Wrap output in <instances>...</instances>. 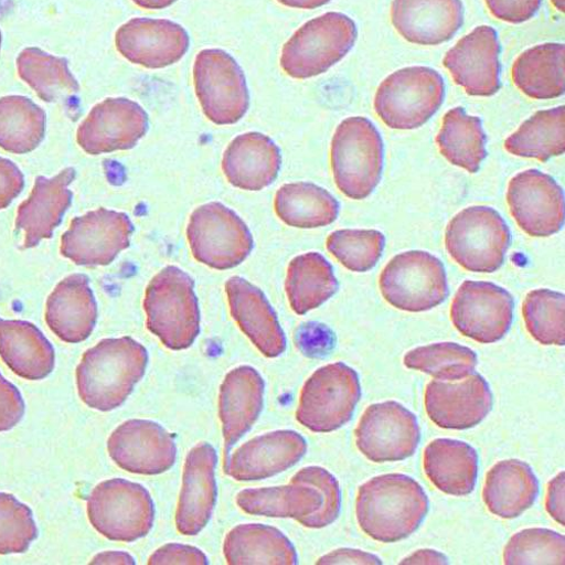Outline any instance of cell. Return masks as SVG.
Returning <instances> with one entry per match:
<instances>
[{
  "label": "cell",
  "mask_w": 565,
  "mask_h": 565,
  "mask_svg": "<svg viewBox=\"0 0 565 565\" xmlns=\"http://www.w3.org/2000/svg\"><path fill=\"white\" fill-rule=\"evenodd\" d=\"M149 130V116L138 104L111 98L94 107L79 125L77 145L89 156L127 151Z\"/></svg>",
  "instance_id": "cell-16"
},
{
  "label": "cell",
  "mask_w": 565,
  "mask_h": 565,
  "mask_svg": "<svg viewBox=\"0 0 565 565\" xmlns=\"http://www.w3.org/2000/svg\"><path fill=\"white\" fill-rule=\"evenodd\" d=\"M0 358L21 379L38 382L55 369L52 343L40 329L23 320L0 319Z\"/></svg>",
  "instance_id": "cell-30"
},
{
  "label": "cell",
  "mask_w": 565,
  "mask_h": 565,
  "mask_svg": "<svg viewBox=\"0 0 565 565\" xmlns=\"http://www.w3.org/2000/svg\"><path fill=\"white\" fill-rule=\"evenodd\" d=\"M111 459L126 472L159 476L177 459L173 437L160 424L148 419H129L108 440Z\"/></svg>",
  "instance_id": "cell-18"
},
{
  "label": "cell",
  "mask_w": 565,
  "mask_h": 565,
  "mask_svg": "<svg viewBox=\"0 0 565 565\" xmlns=\"http://www.w3.org/2000/svg\"><path fill=\"white\" fill-rule=\"evenodd\" d=\"M500 54L498 32L482 25L452 46L445 56L444 66L468 96L492 97L502 86Z\"/></svg>",
  "instance_id": "cell-19"
},
{
  "label": "cell",
  "mask_w": 565,
  "mask_h": 565,
  "mask_svg": "<svg viewBox=\"0 0 565 565\" xmlns=\"http://www.w3.org/2000/svg\"><path fill=\"white\" fill-rule=\"evenodd\" d=\"M90 525L110 541L132 543L154 525L156 508L149 491L122 479L100 483L87 499Z\"/></svg>",
  "instance_id": "cell-8"
},
{
  "label": "cell",
  "mask_w": 565,
  "mask_h": 565,
  "mask_svg": "<svg viewBox=\"0 0 565 565\" xmlns=\"http://www.w3.org/2000/svg\"><path fill=\"white\" fill-rule=\"evenodd\" d=\"M317 564H383V561L373 554L360 550L341 548L329 553L317 561Z\"/></svg>",
  "instance_id": "cell-50"
},
{
  "label": "cell",
  "mask_w": 565,
  "mask_h": 565,
  "mask_svg": "<svg viewBox=\"0 0 565 565\" xmlns=\"http://www.w3.org/2000/svg\"><path fill=\"white\" fill-rule=\"evenodd\" d=\"M36 537L32 510L14 495L0 492V555L24 553Z\"/></svg>",
  "instance_id": "cell-45"
},
{
  "label": "cell",
  "mask_w": 565,
  "mask_h": 565,
  "mask_svg": "<svg viewBox=\"0 0 565 565\" xmlns=\"http://www.w3.org/2000/svg\"><path fill=\"white\" fill-rule=\"evenodd\" d=\"M277 2L292 9L316 10L328 4L331 0H277Z\"/></svg>",
  "instance_id": "cell-54"
},
{
  "label": "cell",
  "mask_w": 565,
  "mask_h": 565,
  "mask_svg": "<svg viewBox=\"0 0 565 565\" xmlns=\"http://www.w3.org/2000/svg\"><path fill=\"white\" fill-rule=\"evenodd\" d=\"M194 84L205 116L215 125L241 121L250 105L242 67L220 50L201 52L194 64Z\"/></svg>",
  "instance_id": "cell-12"
},
{
  "label": "cell",
  "mask_w": 565,
  "mask_h": 565,
  "mask_svg": "<svg viewBox=\"0 0 565 565\" xmlns=\"http://www.w3.org/2000/svg\"><path fill=\"white\" fill-rule=\"evenodd\" d=\"M2 41H3V36H2V32H0V46H2Z\"/></svg>",
  "instance_id": "cell-57"
},
{
  "label": "cell",
  "mask_w": 565,
  "mask_h": 565,
  "mask_svg": "<svg viewBox=\"0 0 565 565\" xmlns=\"http://www.w3.org/2000/svg\"><path fill=\"white\" fill-rule=\"evenodd\" d=\"M386 246L384 233L376 230H340L329 235L326 247L345 268L364 273L372 269L383 256Z\"/></svg>",
  "instance_id": "cell-43"
},
{
  "label": "cell",
  "mask_w": 565,
  "mask_h": 565,
  "mask_svg": "<svg viewBox=\"0 0 565 565\" xmlns=\"http://www.w3.org/2000/svg\"><path fill=\"white\" fill-rule=\"evenodd\" d=\"M132 232L127 214L92 211L71 222L62 237L61 254L78 266H107L129 247Z\"/></svg>",
  "instance_id": "cell-15"
},
{
  "label": "cell",
  "mask_w": 565,
  "mask_h": 565,
  "mask_svg": "<svg viewBox=\"0 0 565 565\" xmlns=\"http://www.w3.org/2000/svg\"><path fill=\"white\" fill-rule=\"evenodd\" d=\"M24 175L12 161L0 158V210H6L22 193Z\"/></svg>",
  "instance_id": "cell-49"
},
{
  "label": "cell",
  "mask_w": 565,
  "mask_h": 565,
  "mask_svg": "<svg viewBox=\"0 0 565 565\" xmlns=\"http://www.w3.org/2000/svg\"><path fill=\"white\" fill-rule=\"evenodd\" d=\"M552 2H553V4H554V7H555L558 11H561L562 13H564V10H565V8H564V0H552Z\"/></svg>",
  "instance_id": "cell-56"
},
{
  "label": "cell",
  "mask_w": 565,
  "mask_h": 565,
  "mask_svg": "<svg viewBox=\"0 0 565 565\" xmlns=\"http://www.w3.org/2000/svg\"><path fill=\"white\" fill-rule=\"evenodd\" d=\"M446 97L443 76L430 67H407L388 76L374 97L375 114L392 129L426 125Z\"/></svg>",
  "instance_id": "cell-6"
},
{
  "label": "cell",
  "mask_w": 565,
  "mask_h": 565,
  "mask_svg": "<svg viewBox=\"0 0 565 565\" xmlns=\"http://www.w3.org/2000/svg\"><path fill=\"white\" fill-rule=\"evenodd\" d=\"M265 383L253 366L244 365L230 371L220 390L218 415L224 437V463L230 451L254 426L264 405Z\"/></svg>",
  "instance_id": "cell-24"
},
{
  "label": "cell",
  "mask_w": 565,
  "mask_h": 565,
  "mask_svg": "<svg viewBox=\"0 0 565 565\" xmlns=\"http://www.w3.org/2000/svg\"><path fill=\"white\" fill-rule=\"evenodd\" d=\"M492 15L503 22L520 24L533 19L542 0H486Z\"/></svg>",
  "instance_id": "cell-46"
},
{
  "label": "cell",
  "mask_w": 565,
  "mask_h": 565,
  "mask_svg": "<svg viewBox=\"0 0 565 565\" xmlns=\"http://www.w3.org/2000/svg\"><path fill=\"white\" fill-rule=\"evenodd\" d=\"M380 287L391 306L408 312L433 310L449 295L444 264L420 250L395 256L382 271Z\"/></svg>",
  "instance_id": "cell-10"
},
{
  "label": "cell",
  "mask_w": 565,
  "mask_h": 565,
  "mask_svg": "<svg viewBox=\"0 0 565 565\" xmlns=\"http://www.w3.org/2000/svg\"><path fill=\"white\" fill-rule=\"evenodd\" d=\"M511 232L494 209L472 206L458 213L446 228V248L462 268L494 273L504 263Z\"/></svg>",
  "instance_id": "cell-9"
},
{
  "label": "cell",
  "mask_w": 565,
  "mask_h": 565,
  "mask_svg": "<svg viewBox=\"0 0 565 565\" xmlns=\"http://www.w3.org/2000/svg\"><path fill=\"white\" fill-rule=\"evenodd\" d=\"M191 39L169 20L132 19L119 28L116 46L130 63L160 70L178 63L190 50Z\"/></svg>",
  "instance_id": "cell-21"
},
{
  "label": "cell",
  "mask_w": 565,
  "mask_h": 565,
  "mask_svg": "<svg viewBox=\"0 0 565 565\" xmlns=\"http://www.w3.org/2000/svg\"><path fill=\"white\" fill-rule=\"evenodd\" d=\"M401 564H449L446 555L434 550H419L406 557Z\"/></svg>",
  "instance_id": "cell-52"
},
{
  "label": "cell",
  "mask_w": 565,
  "mask_h": 565,
  "mask_svg": "<svg viewBox=\"0 0 565 565\" xmlns=\"http://www.w3.org/2000/svg\"><path fill=\"white\" fill-rule=\"evenodd\" d=\"M280 162L279 149L269 137L247 132L231 141L223 156L222 169L232 185L259 192L275 181Z\"/></svg>",
  "instance_id": "cell-29"
},
{
  "label": "cell",
  "mask_w": 565,
  "mask_h": 565,
  "mask_svg": "<svg viewBox=\"0 0 565 565\" xmlns=\"http://www.w3.org/2000/svg\"><path fill=\"white\" fill-rule=\"evenodd\" d=\"M307 450V441L296 431L266 434L235 450L224 473L239 482L266 480L297 465Z\"/></svg>",
  "instance_id": "cell-23"
},
{
  "label": "cell",
  "mask_w": 565,
  "mask_h": 565,
  "mask_svg": "<svg viewBox=\"0 0 565 565\" xmlns=\"http://www.w3.org/2000/svg\"><path fill=\"white\" fill-rule=\"evenodd\" d=\"M149 331L170 350L191 348L201 333V312L193 278L168 266L156 275L146 291Z\"/></svg>",
  "instance_id": "cell-3"
},
{
  "label": "cell",
  "mask_w": 565,
  "mask_h": 565,
  "mask_svg": "<svg viewBox=\"0 0 565 565\" xmlns=\"http://www.w3.org/2000/svg\"><path fill=\"white\" fill-rule=\"evenodd\" d=\"M507 202L518 226L531 237H551L564 225L563 190L551 175L539 170L513 177Z\"/></svg>",
  "instance_id": "cell-17"
},
{
  "label": "cell",
  "mask_w": 565,
  "mask_h": 565,
  "mask_svg": "<svg viewBox=\"0 0 565 565\" xmlns=\"http://www.w3.org/2000/svg\"><path fill=\"white\" fill-rule=\"evenodd\" d=\"M43 109L21 96L0 99V148L13 154L34 151L44 138Z\"/></svg>",
  "instance_id": "cell-40"
},
{
  "label": "cell",
  "mask_w": 565,
  "mask_h": 565,
  "mask_svg": "<svg viewBox=\"0 0 565 565\" xmlns=\"http://www.w3.org/2000/svg\"><path fill=\"white\" fill-rule=\"evenodd\" d=\"M540 482L532 467L518 459L495 463L487 475L483 500L489 511L502 520H513L532 508Z\"/></svg>",
  "instance_id": "cell-31"
},
{
  "label": "cell",
  "mask_w": 565,
  "mask_h": 565,
  "mask_svg": "<svg viewBox=\"0 0 565 565\" xmlns=\"http://www.w3.org/2000/svg\"><path fill=\"white\" fill-rule=\"evenodd\" d=\"M92 564H135V559L125 552H105L97 555Z\"/></svg>",
  "instance_id": "cell-53"
},
{
  "label": "cell",
  "mask_w": 565,
  "mask_h": 565,
  "mask_svg": "<svg viewBox=\"0 0 565 565\" xmlns=\"http://www.w3.org/2000/svg\"><path fill=\"white\" fill-rule=\"evenodd\" d=\"M24 413L25 404L21 393L0 374V433L18 426Z\"/></svg>",
  "instance_id": "cell-47"
},
{
  "label": "cell",
  "mask_w": 565,
  "mask_h": 565,
  "mask_svg": "<svg viewBox=\"0 0 565 565\" xmlns=\"http://www.w3.org/2000/svg\"><path fill=\"white\" fill-rule=\"evenodd\" d=\"M230 565H296L298 554L291 541L277 529L247 524L233 529L223 546Z\"/></svg>",
  "instance_id": "cell-34"
},
{
  "label": "cell",
  "mask_w": 565,
  "mask_h": 565,
  "mask_svg": "<svg viewBox=\"0 0 565 565\" xmlns=\"http://www.w3.org/2000/svg\"><path fill=\"white\" fill-rule=\"evenodd\" d=\"M230 311L242 331L266 358L287 350V339L265 295L243 277H231L225 285Z\"/></svg>",
  "instance_id": "cell-26"
},
{
  "label": "cell",
  "mask_w": 565,
  "mask_h": 565,
  "mask_svg": "<svg viewBox=\"0 0 565 565\" xmlns=\"http://www.w3.org/2000/svg\"><path fill=\"white\" fill-rule=\"evenodd\" d=\"M362 397L358 372L338 362L318 369L306 382L297 420L315 434L334 433L348 424Z\"/></svg>",
  "instance_id": "cell-7"
},
{
  "label": "cell",
  "mask_w": 565,
  "mask_h": 565,
  "mask_svg": "<svg viewBox=\"0 0 565 565\" xmlns=\"http://www.w3.org/2000/svg\"><path fill=\"white\" fill-rule=\"evenodd\" d=\"M18 73L44 103H57L75 97L79 84L68 67V62L35 46L24 50L17 61Z\"/></svg>",
  "instance_id": "cell-39"
},
{
  "label": "cell",
  "mask_w": 565,
  "mask_h": 565,
  "mask_svg": "<svg viewBox=\"0 0 565 565\" xmlns=\"http://www.w3.org/2000/svg\"><path fill=\"white\" fill-rule=\"evenodd\" d=\"M207 556L198 547L168 544L156 551L149 558L150 565L196 564L207 565Z\"/></svg>",
  "instance_id": "cell-48"
},
{
  "label": "cell",
  "mask_w": 565,
  "mask_h": 565,
  "mask_svg": "<svg viewBox=\"0 0 565 565\" xmlns=\"http://www.w3.org/2000/svg\"><path fill=\"white\" fill-rule=\"evenodd\" d=\"M98 320V305L89 287V279L74 274L63 279L45 306V322L63 342L77 344L86 341Z\"/></svg>",
  "instance_id": "cell-28"
},
{
  "label": "cell",
  "mask_w": 565,
  "mask_h": 565,
  "mask_svg": "<svg viewBox=\"0 0 565 565\" xmlns=\"http://www.w3.org/2000/svg\"><path fill=\"white\" fill-rule=\"evenodd\" d=\"M478 354L457 343H438L407 352L404 365L434 376L438 381L458 382L476 372Z\"/></svg>",
  "instance_id": "cell-41"
},
{
  "label": "cell",
  "mask_w": 565,
  "mask_h": 565,
  "mask_svg": "<svg viewBox=\"0 0 565 565\" xmlns=\"http://www.w3.org/2000/svg\"><path fill=\"white\" fill-rule=\"evenodd\" d=\"M385 159L381 132L364 117L345 119L337 129L331 163L339 190L349 199H367L380 184Z\"/></svg>",
  "instance_id": "cell-4"
},
{
  "label": "cell",
  "mask_w": 565,
  "mask_h": 565,
  "mask_svg": "<svg viewBox=\"0 0 565 565\" xmlns=\"http://www.w3.org/2000/svg\"><path fill=\"white\" fill-rule=\"evenodd\" d=\"M527 331L542 345H565V297L547 289L530 292L523 305Z\"/></svg>",
  "instance_id": "cell-42"
},
{
  "label": "cell",
  "mask_w": 565,
  "mask_h": 565,
  "mask_svg": "<svg viewBox=\"0 0 565 565\" xmlns=\"http://www.w3.org/2000/svg\"><path fill=\"white\" fill-rule=\"evenodd\" d=\"M564 106L536 113L509 136L504 149L512 156L547 162L565 151Z\"/></svg>",
  "instance_id": "cell-38"
},
{
  "label": "cell",
  "mask_w": 565,
  "mask_h": 565,
  "mask_svg": "<svg viewBox=\"0 0 565 565\" xmlns=\"http://www.w3.org/2000/svg\"><path fill=\"white\" fill-rule=\"evenodd\" d=\"M358 39L354 21L342 13H326L302 25L282 46L280 66L289 76L307 79L340 63Z\"/></svg>",
  "instance_id": "cell-5"
},
{
  "label": "cell",
  "mask_w": 565,
  "mask_h": 565,
  "mask_svg": "<svg viewBox=\"0 0 565 565\" xmlns=\"http://www.w3.org/2000/svg\"><path fill=\"white\" fill-rule=\"evenodd\" d=\"M440 153L454 166L477 173L488 157V137L481 118L468 116L463 108L448 111L437 138Z\"/></svg>",
  "instance_id": "cell-37"
},
{
  "label": "cell",
  "mask_w": 565,
  "mask_h": 565,
  "mask_svg": "<svg viewBox=\"0 0 565 565\" xmlns=\"http://www.w3.org/2000/svg\"><path fill=\"white\" fill-rule=\"evenodd\" d=\"M354 435L358 449L369 460L379 463L412 457L420 441L416 416L393 401L369 406Z\"/></svg>",
  "instance_id": "cell-14"
},
{
  "label": "cell",
  "mask_w": 565,
  "mask_h": 565,
  "mask_svg": "<svg viewBox=\"0 0 565 565\" xmlns=\"http://www.w3.org/2000/svg\"><path fill=\"white\" fill-rule=\"evenodd\" d=\"M565 45L544 43L516 58L512 66V81L527 97L552 100L565 90Z\"/></svg>",
  "instance_id": "cell-33"
},
{
  "label": "cell",
  "mask_w": 565,
  "mask_h": 565,
  "mask_svg": "<svg viewBox=\"0 0 565 565\" xmlns=\"http://www.w3.org/2000/svg\"><path fill=\"white\" fill-rule=\"evenodd\" d=\"M392 23L408 42L439 45L463 24L461 0H394Z\"/></svg>",
  "instance_id": "cell-27"
},
{
  "label": "cell",
  "mask_w": 565,
  "mask_h": 565,
  "mask_svg": "<svg viewBox=\"0 0 565 565\" xmlns=\"http://www.w3.org/2000/svg\"><path fill=\"white\" fill-rule=\"evenodd\" d=\"M333 266L318 253L296 257L289 265L286 290L292 310L308 313L331 299L339 290Z\"/></svg>",
  "instance_id": "cell-35"
},
{
  "label": "cell",
  "mask_w": 565,
  "mask_h": 565,
  "mask_svg": "<svg viewBox=\"0 0 565 565\" xmlns=\"http://www.w3.org/2000/svg\"><path fill=\"white\" fill-rule=\"evenodd\" d=\"M132 2L145 10H164L175 3L177 0H132Z\"/></svg>",
  "instance_id": "cell-55"
},
{
  "label": "cell",
  "mask_w": 565,
  "mask_h": 565,
  "mask_svg": "<svg viewBox=\"0 0 565 565\" xmlns=\"http://www.w3.org/2000/svg\"><path fill=\"white\" fill-rule=\"evenodd\" d=\"M75 177V169L67 168L52 179H35L31 195L20 205L15 221L17 231L24 232L23 249L53 238L54 230L72 205L73 194L68 185Z\"/></svg>",
  "instance_id": "cell-25"
},
{
  "label": "cell",
  "mask_w": 565,
  "mask_h": 565,
  "mask_svg": "<svg viewBox=\"0 0 565 565\" xmlns=\"http://www.w3.org/2000/svg\"><path fill=\"white\" fill-rule=\"evenodd\" d=\"M186 238L195 259L217 270L237 267L254 248L247 224L220 203L194 211L186 227Z\"/></svg>",
  "instance_id": "cell-11"
},
{
  "label": "cell",
  "mask_w": 565,
  "mask_h": 565,
  "mask_svg": "<svg viewBox=\"0 0 565 565\" xmlns=\"http://www.w3.org/2000/svg\"><path fill=\"white\" fill-rule=\"evenodd\" d=\"M274 207L279 220L299 228H316L334 223L340 204L323 188L309 183H289L279 188Z\"/></svg>",
  "instance_id": "cell-36"
},
{
  "label": "cell",
  "mask_w": 565,
  "mask_h": 565,
  "mask_svg": "<svg viewBox=\"0 0 565 565\" xmlns=\"http://www.w3.org/2000/svg\"><path fill=\"white\" fill-rule=\"evenodd\" d=\"M424 472L441 492L466 497L477 487L479 455L466 443L437 439L424 450Z\"/></svg>",
  "instance_id": "cell-32"
},
{
  "label": "cell",
  "mask_w": 565,
  "mask_h": 565,
  "mask_svg": "<svg viewBox=\"0 0 565 565\" xmlns=\"http://www.w3.org/2000/svg\"><path fill=\"white\" fill-rule=\"evenodd\" d=\"M507 565L565 564V537L546 529H529L513 535L503 552Z\"/></svg>",
  "instance_id": "cell-44"
},
{
  "label": "cell",
  "mask_w": 565,
  "mask_h": 565,
  "mask_svg": "<svg viewBox=\"0 0 565 565\" xmlns=\"http://www.w3.org/2000/svg\"><path fill=\"white\" fill-rule=\"evenodd\" d=\"M565 473L561 472L555 479H553L547 487L546 495V510L555 522L565 525L564 521V483Z\"/></svg>",
  "instance_id": "cell-51"
},
{
  "label": "cell",
  "mask_w": 565,
  "mask_h": 565,
  "mask_svg": "<svg viewBox=\"0 0 565 565\" xmlns=\"http://www.w3.org/2000/svg\"><path fill=\"white\" fill-rule=\"evenodd\" d=\"M216 463L215 449L205 443L186 455L175 513L177 530L184 536L199 535L211 520L217 499Z\"/></svg>",
  "instance_id": "cell-22"
},
{
  "label": "cell",
  "mask_w": 565,
  "mask_h": 565,
  "mask_svg": "<svg viewBox=\"0 0 565 565\" xmlns=\"http://www.w3.org/2000/svg\"><path fill=\"white\" fill-rule=\"evenodd\" d=\"M430 419L441 429L476 428L490 414L493 394L480 373L458 382L433 381L424 396Z\"/></svg>",
  "instance_id": "cell-20"
},
{
  "label": "cell",
  "mask_w": 565,
  "mask_h": 565,
  "mask_svg": "<svg viewBox=\"0 0 565 565\" xmlns=\"http://www.w3.org/2000/svg\"><path fill=\"white\" fill-rule=\"evenodd\" d=\"M514 301L489 281L466 280L457 291L450 317L457 331L481 344L501 341L510 331Z\"/></svg>",
  "instance_id": "cell-13"
},
{
  "label": "cell",
  "mask_w": 565,
  "mask_h": 565,
  "mask_svg": "<svg viewBox=\"0 0 565 565\" xmlns=\"http://www.w3.org/2000/svg\"><path fill=\"white\" fill-rule=\"evenodd\" d=\"M429 507L426 491L414 479L394 473L361 486L355 511L365 535L390 544L414 534L426 520Z\"/></svg>",
  "instance_id": "cell-1"
},
{
  "label": "cell",
  "mask_w": 565,
  "mask_h": 565,
  "mask_svg": "<svg viewBox=\"0 0 565 565\" xmlns=\"http://www.w3.org/2000/svg\"><path fill=\"white\" fill-rule=\"evenodd\" d=\"M148 363L147 349L135 340H104L84 353L76 369L78 395L93 409H116L143 379Z\"/></svg>",
  "instance_id": "cell-2"
}]
</instances>
